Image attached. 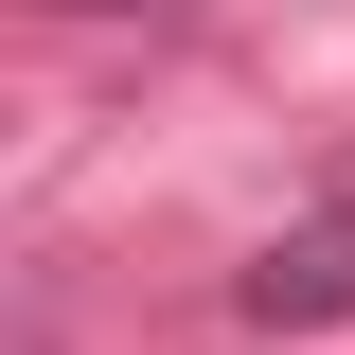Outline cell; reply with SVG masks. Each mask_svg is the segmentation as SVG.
I'll return each instance as SVG.
<instances>
[{
    "mask_svg": "<svg viewBox=\"0 0 355 355\" xmlns=\"http://www.w3.org/2000/svg\"><path fill=\"white\" fill-rule=\"evenodd\" d=\"M231 320H249V338H338L355 320V196H320L302 231H266V249L231 266Z\"/></svg>",
    "mask_w": 355,
    "mask_h": 355,
    "instance_id": "obj_1",
    "label": "cell"
},
{
    "mask_svg": "<svg viewBox=\"0 0 355 355\" xmlns=\"http://www.w3.org/2000/svg\"><path fill=\"white\" fill-rule=\"evenodd\" d=\"M53 18H125V0H53Z\"/></svg>",
    "mask_w": 355,
    "mask_h": 355,
    "instance_id": "obj_2",
    "label": "cell"
}]
</instances>
